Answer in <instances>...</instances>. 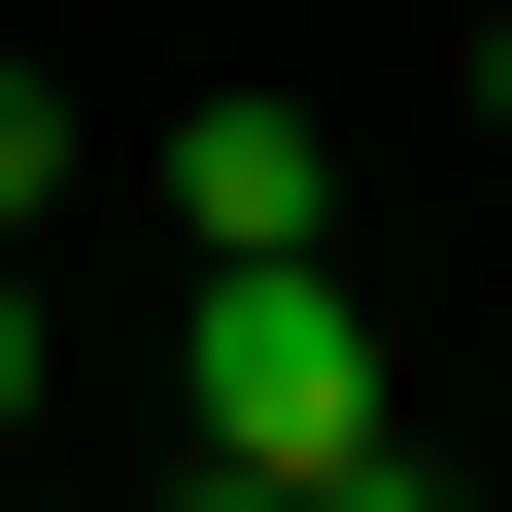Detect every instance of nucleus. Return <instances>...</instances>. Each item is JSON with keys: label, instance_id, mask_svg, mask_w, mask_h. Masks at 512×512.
<instances>
[{"label": "nucleus", "instance_id": "obj_1", "mask_svg": "<svg viewBox=\"0 0 512 512\" xmlns=\"http://www.w3.org/2000/svg\"><path fill=\"white\" fill-rule=\"evenodd\" d=\"M171 410H205L239 478H342V444H410V376H376V308H342V239H274V274H205Z\"/></svg>", "mask_w": 512, "mask_h": 512}, {"label": "nucleus", "instance_id": "obj_5", "mask_svg": "<svg viewBox=\"0 0 512 512\" xmlns=\"http://www.w3.org/2000/svg\"><path fill=\"white\" fill-rule=\"evenodd\" d=\"M308 512H478V478H444V444H342V478H308Z\"/></svg>", "mask_w": 512, "mask_h": 512}, {"label": "nucleus", "instance_id": "obj_7", "mask_svg": "<svg viewBox=\"0 0 512 512\" xmlns=\"http://www.w3.org/2000/svg\"><path fill=\"white\" fill-rule=\"evenodd\" d=\"M478 137H512V35H478Z\"/></svg>", "mask_w": 512, "mask_h": 512}, {"label": "nucleus", "instance_id": "obj_6", "mask_svg": "<svg viewBox=\"0 0 512 512\" xmlns=\"http://www.w3.org/2000/svg\"><path fill=\"white\" fill-rule=\"evenodd\" d=\"M137 512H308V478H239V444H171V478H137Z\"/></svg>", "mask_w": 512, "mask_h": 512}, {"label": "nucleus", "instance_id": "obj_3", "mask_svg": "<svg viewBox=\"0 0 512 512\" xmlns=\"http://www.w3.org/2000/svg\"><path fill=\"white\" fill-rule=\"evenodd\" d=\"M35 205H69V69H0V239H35Z\"/></svg>", "mask_w": 512, "mask_h": 512}, {"label": "nucleus", "instance_id": "obj_2", "mask_svg": "<svg viewBox=\"0 0 512 512\" xmlns=\"http://www.w3.org/2000/svg\"><path fill=\"white\" fill-rule=\"evenodd\" d=\"M171 239H205V274L342 239V137H308V103H171Z\"/></svg>", "mask_w": 512, "mask_h": 512}, {"label": "nucleus", "instance_id": "obj_4", "mask_svg": "<svg viewBox=\"0 0 512 512\" xmlns=\"http://www.w3.org/2000/svg\"><path fill=\"white\" fill-rule=\"evenodd\" d=\"M35 410H69V342H35V239H0V444H35Z\"/></svg>", "mask_w": 512, "mask_h": 512}]
</instances>
